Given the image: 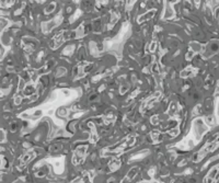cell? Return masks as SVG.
Wrapping results in <instances>:
<instances>
[{
  "label": "cell",
  "mask_w": 219,
  "mask_h": 183,
  "mask_svg": "<svg viewBox=\"0 0 219 183\" xmlns=\"http://www.w3.org/2000/svg\"><path fill=\"white\" fill-rule=\"evenodd\" d=\"M137 172H138V168H133V169L126 174V176H125V179L122 181V183H129L134 179V176L137 174Z\"/></svg>",
  "instance_id": "277c9868"
},
{
  "label": "cell",
  "mask_w": 219,
  "mask_h": 183,
  "mask_svg": "<svg viewBox=\"0 0 219 183\" xmlns=\"http://www.w3.org/2000/svg\"><path fill=\"white\" fill-rule=\"evenodd\" d=\"M219 52V39H212L205 46V51L203 52L204 57H210L214 54Z\"/></svg>",
  "instance_id": "6da1fadb"
},
{
  "label": "cell",
  "mask_w": 219,
  "mask_h": 183,
  "mask_svg": "<svg viewBox=\"0 0 219 183\" xmlns=\"http://www.w3.org/2000/svg\"><path fill=\"white\" fill-rule=\"evenodd\" d=\"M35 157V153H33V151H28L26 153H24L22 157H21V160H20V166H22V167H24V166L28 163L30 160H32L33 158Z\"/></svg>",
  "instance_id": "3957f363"
},
{
  "label": "cell",
  "mask_w": 219,
  "mask_h": 183,
  "mask_svg": "<svg viewBox=\"0 0 219 183\" xmlns=\"http://www.w3.org/2000/svg\"><path fill=\"white\" fill-rule=\"evenodd\" d=\"M155 13H156V10H150L149 12H148L146 16H140L139 18V22H141V21H144L143 19H148V18H151L152 16H155Z\"/></svg>",
  "instance_id": "5b68a950"
},
{
  "label": "cell",
  "mask_w": 219,
  "mask_h": 183,
  "mask_svg": "<svg viewBox=\"0 0 219 183\" xmlns=\"http://www.w3.org/2000/svg\"><path fill=\"white\" fill-rule=\"evenodd\" d=\"M85 150H87V147H79L76 151H75V155H74V163H79V162L82 160V158L84 157V153H85Z\"/></svg>",
  "instance_id": "7a4b0ae2"
},
{
  "label": "cell",
  "mask_w": 219,
  "mask_h": 183,
  "mask_svg": "<svg viewBox=\"0 0 219 183\" xmlns=\"http://www.w3.org/2000/svg\"><path fill=\"white\" fill-rule=\"evenodd\" d=\"M83 183H91V182L88 180V178H84V179H83Z\"/></svg>",
  "instance_id": "52a82bcc"
},
{
  "label": "cell",
  "mask_w": 219,
  "mask_h": 183,
  "mask_svg": "<svg viewBox=\"0 0 219 183\" xmlns=\"http://www.w3.org/2000/svg\"><path fill=\"white\" fill-rule=\"evenodd\" d=\"M14 183H23V181H22V180H18V181H16Z\"/></svg>",
  "instance_id": "ba28073f"
},
{
  "label": "cell",
  "mask_w": 219,
  "mask_h": 183,
  "mask_svg": "<svg viewBox=\"0 0 219 183\" xmlns=\"http://www.w3.org/2000/svg\"><path fill=\"white\" fill-rule=\"evenodd\" d=\"M16 130V123H12L11 124V130Z\"/></svg>",
  "instance_id": "8992f818"
}]
</instances>
